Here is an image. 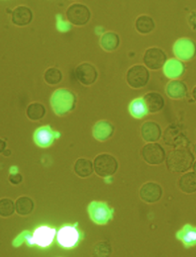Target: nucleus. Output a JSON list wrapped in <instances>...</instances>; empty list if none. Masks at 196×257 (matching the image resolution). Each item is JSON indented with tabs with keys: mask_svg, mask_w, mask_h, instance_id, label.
Masks as SVG:
<instances>
[{
	"mask_svg": "<svg viewBox=\"0 0 196 257\" xmlns=\"http://www.w3.org/2000/svg\"><path fill=\"white\" fill-rule=\"evenodd\" d=\"M194 156L187 148H175L166 155V166L172 173H185L192 168Z\"/></svg>",
	"mask_w": 196,
	"mask_h": 257,
	"instance_id": "1",
	"label": "nucleus"
},
{
	"mask_svg": "<svg viewBox=\"0 0 196 257\" xmlns=\"http://www.w3.org/2000/svg\"><path fill=\"white\" fill-rule=\"evenodd\" d=\"M77 104L75 93L68 89H58L52 93L51 106L55 114L59 116H65L74 110Z\"/></svg>",
	"mask_w": 196,
	"mask_h": 257,
	"instance_id": "2",
	"label": "nucleus"
},
{
	"mask_svg": "<svg viewBox=\"0 0 196 257\" xmlns=\"http://www.w3.org/2000/svg\"><path fill=\"white\" fill-rule=\"evenodd\" d=\"M93 169L95 173L104 179L115 175L119 168V163L115 156L110 153H101L93 159Z\"/></svg>",
	"mask_w": 196,
	"mask_h": 257,
	"instance_id": "3",
	"label": "nucleus"
},
{
	"mask_svg": "<svg viewBox=\"0 0 196 257\" xmlns=\"http://www.w3.org/2000/svg\"><path fill=\"white\" fill-rule=\"evenodd\" d=\"M81 239L82 233L77 227V223L64 225L56 233L57 242L64 249H71L76 247Z\"/></svg>",
	"mask_w": 196,
	"mask_h": 257,
	"instance_id": "4",
	"label": "nucleus"
},
{
	"mask_svg": "<svg viewBox=\"0 0 196 257\" xmlns=\"http://www.w3.org/2000/svg\"><path fill=\"white\" fill-rule=\"evenodd\" d=\"M150 70L144 64H134L126 73V81L133 89H141L150 82Z\"/></svg>",
	"mask_w": 196,
	"mask_h": 257,
	"instance_id": "5",
	"label": "nucleus"
},
{
	"mask_svg": "<svg viewBox=\"0 0 196 257\" xmlns=\"http://www.w3.org/2000/svg\"><path fill=\"white\" fill-rule=\"evenodd\" d=\"M87 211L92 221L98 225L108 224L114 219V209L104 201H92Z\"/></svg>",
	"mask_w": 196,
	"mask_h": 257,
	"instance_id": "6",
	"label": "nucleus"
},
{
	"mask_svg": "<svg viewBox=\"0 0 196 257\" xmlns=\"http://www.w3.org/2000/svg\"><path fill=\"white\" fill-rule=\"evenodd\" d=\"M142 159L150 166H159L166 161V150L162 145L156 143H146L140 151Z\"/></svg>",
	"mask_w": 196,
	"mask_h": 257,
	"instance_id": "7",
	"label": "nucleus"
},
{
	"mask_svg": "<svg viewBox=\"0 0 196 257\" xmlns=\"http://www.w3.org/2000/svg\"><path fill=\"white\" fill-rule=\"evenodd\" d=\"M167 60L166 52L159 47H150L147 48L143 55V64L150 71L162 69Z\"/></svg>",
	"mask_w": 196,
	"mask_h": 257,
	"instance_id": "8",
	"label": "nucleus"
},
{
	"mask_svg": "<svg viewBox=\"0 0 196 257\" xmlns=\"http://www.w3.org/2000/svg\"><path fill=\"white\" fill-rule=\"evenodd\" d=\"M175 58L183 62L191 61L196 57V42L189 38H181L172 46Z\"/></svg>",
	"mask_w": 196,
	"mask_h": 257,
	"instance_id": "9",
	"label": "nucleus"
},
{
	"mask_svg": "<svg viewBox=\"0 0 196 257\" xmlns=\"http://www.w3.org/2000/svg\"><path fill=\"white\" fill-rule=\"evenodd\" d=\"M67 20L73 26H83L87 25L91 17L88 7L82 4H74L67 9Z\"/></svg>",
	"mask_w": 196,
	"mask_h": 257,
	"instance_id": "10",
	"label": "nucleus"
},
{
	"mask_svg": "<svg viewBox=\"0 0 196 257\" xmlns=\"http://www.w3.org/2000/svg\"><path fill=\"white\" fill-rule=\"evenodd\" d=\"M56 229L48 226H41L35 230L29 238L28 246H36L42 248L50 246L56 236Z\"/></svg>",
	"mask_w": 196,
	"mask_h": 257,
	"instance_id": "11",
	"label": "nucleus"
},
{
	"mask_svg": "<svg viewBox=\"0 0 196 257\" xmlns=\"http://www.w3.org/2000/svg\"><path fill=\"white\" fill-rule=\"evenodd\" d=\"M60 137L61 134L59 132L53 130L50 125H46L39 127L35 131L33 139L36 144L39 147L48 148Z\"/></svg>",
	"mask_w": 196,
	"mask_h": 257,
	"instance_id": "12",
	"label": "nucleus"
},
{
	"mask_svg": "<svg viewBox=\"0 0 196 257\" xmlns=\"http://www.w3.org/2000/svg\"><path fill=\"white\" fill-rule=\"evenodd\" d=\"M76 78L84 86H90L96 82L98 78V71L93 64L89 62L80 63L75 68Z\"/></svg>",
	"mask_w": 196,
	"mask_h": 257,
	"instance_id": "13",
	"label": "nucleus"
},
{
	"mask_svg": "<svg viewBox=\"0 0 196 257\" xmlns=\"http://www.w3.org/2000/svg\"><path fill=\"white\" fill-rule=\"evenodd\" d=\"M140 199L146 204H155L160 201L163 189L157 182H148L143 184L139 191Z\"/></svg>",
	"mask_w": 196,
	"mask_h": 257,
	"instance_id": "14",
	"label": "nucleus"
},
{
	"mask_svg": "<svg viewBox=\"0 0 196 257\" xmlns=\"http://www.w3.org/2000/svg\"><path fill=\"white\" fill-rule=\"evenodd\" d=\"M140 136L146 143H156L162 138V128L155 121H146L140 126Z\"/></svg>",
	"mask_w": 196,
	"mask_h": 257,
	"instance_id": "15",
	"label": "nucleus"
},
{
	"mask_svg": "<svg viewBox=\"0 0 196 257\" xmlns=\"http://www.w3.org/2000/svg\"><path fill=\"white\" fill-rule=\"evenodd\" d=\"M177 240L180 241L185 249L196 246V226L186 223L175 233Z\"/></svg>",
	"mask_w": 196,
	"mask_h": 257,
	"instance_id": "16",
	"label": "nucleus"
},
{
	"mask_svg": "<svg viewBox=\"0 0 196 257\" xmlns=\"http://www.w3.org/2000/svg\"><path fill=\"white\" fill-rule=\"evenodd\" d=\"M163 74L170 80L179 79L185 72V65L183 61L176 58H170L166 61L162 68Z\"/></svg>",
	"mask_w": 196,
	"mask_h": 257,
	"instance_id": "17",
	"label": "nucleus"
},
{
	"mask_svg": "<svg viewBox=\"0 0 196 257\" xmlns=\"http://www.w3.org/2000/svg\"><path fill=\"white\" fill-rule=\"evenodd\" d=\"M166 93L172 100H182L188 96V88L182 80H171L166 86Z\"/></svg>",
	"mask_w": 196,
	"mask_h": 257,
	"instance_id": "18",
	"label": "nucleus"
},
{
	"mask_svg": "<svg viewBox=\"0 0 196 257\" xmlns=\"http://www.w3.org/2000/svg\"><path fill=\"white\" fill-rule=\"evenodd\" d=\"M12 23L19 27L29 26L33 20V13L29 7L19 6L12 12Z\"/></svg>",
	"mask_w": 196,
	"mask_h": 257,
	"instance_id": "19",
	"label": "nucleus"
},
{
	"mask_svg": "<svg viewBox=\"0 0 196 257\" xmlns=\"http://www.w3.org/2000/svg\"><path fill=\"white\" fill-rule=\"evenodd\" d=\"M115 132V127L108 120H100L93 127V136L96 140L105 142L111 139Z\"/></svg>",
	"mask_w": 196,
	"mask_h": 257,
	"instance_id": "20",
	"label": "nucleus"
},
{
	"mask_svg": "<svg viewBox=\"0 0 196 257\" xmlns=\"http://www.w3.org/2000/svg\"><path fill=\"white\" fill-rule=\"evenodd\" d=\"M149 112L152 114L157 113L164 108L166 102L165 98L161 93L158 92H149L143 96Z\"/></svg>",
	"mask_w": 196,
	"mask_h": 257,
	"instance_id": "21",
	"label": "nucleus"
},
{
	"mask_svg": "<svg viewBox=\"0 0 196 257\" xmlns=\"http://www.w3.org/2000/svg\"><path fill=\"white\" fill-rule=\"evenodd\" d=\"M186 140L185 137L181 135L179 131L173 125L168 127L165 131L164 142L168 146L173 147L174 148H186L185 141Z\"/></svg>",
	"mask_w": 196,
	"mask_h": 257,
	"instance_id": "22",
	"label": "nucleus"
},
{
	"mask_svg": "<svg viewBox=\"0 0 196 257\" xmlns=\"http://www.w3.org/2000/svg\"><path fill=\"white\" fill-rule=\"evenodd\" d=\"M121 45V38L116 32L109 31L102 35L100 45L105 52H112L118 50Z\"/></svg>",
	"mask_w": 196,
	"mask_h": 257,
	"instance_id": "23",
	"label": "nucleus"
},
{
	"mask_svg": "<svg viewBox=\"0 0 196 257\" xmlns=\"http://www.w3.org/2000/svg\"><path fill=\"white\" fill-rule=\"evenodd\" d=\"M178 187L182 192L191 195L196 192V173L186 172L181 175L178 181Z\"/></svg>",
	"mask_w": 196,
	"mask_h": 257,
	"instance_id": "24",
	"label": "nucleus"
},
{
	"mask_svg": "<svg viewBox=\"0 0 196 257\" xmlns=\"http://www.w3.org/2000/svg\"><path fill=\"white\" fill-rule=\"evenodd\" d=\"M128 109L130 115L137 119H143L147 115L150 114L143 96L137 97L130 102Z\"/></svg>",
	"mask_w": 196,
	"mask_h": 257,
	"instance_id": "25",
	"label": "nucleus"
},
{
	"mask_svg": "<svg viewBox=\"0 0 196 257\" xmlns=\"http://www.w3.org/2000/svg\"><path fill=\"white\" fill-rule=\"evenodd\" d=\"M74 172L80 179H87L94 172L93 162L86 158H79L74 163Z\"/></svg>",
	"mask_w": 196,
	"mask_h": 257,
	"instance_id": "26",
	"label": "nucleus"
},
{
	"mask_svg": "<svg viewBox=\"0 0 196 257\" xmlns=\"http://www.w3.org/2000/svg\"><path fill=\"white\" fill-rule=\"evenodd\" d=\"M135 29L140 34L149 35L156 29V23L151 16L141 15L135 21Z\"/></svg>",
	"mask_w": 196,
	"mask_h": 257,
	"instance_id": "27",
	"label": "nucleus"
},
{
	"mask_svg": "<svg viewBox=\"0 0 196 257\" xmlns=\"http://www.w3.org/2000/svg\"><path fill=\"white\" fill-rule=\"evenodd\" d=\"M15 206L17 214L20 216H27L34 211L35 202L30 197L23 195L16 199Z\"/></svg>",
	"mask_w": 196,
	"mask_h": 257,
	"instance_id": "28",
	"label": "nucleus"
},
{
	"mask_svg": "<svg viewBox=\"0 0 196 257\" xmlns=\"http://www.w3.org/2000/svg\"><path fill=\"white\" fill-rule=\"evenodd\" d=\"M46 114V108L39 102L31 103L26 109V116L32 121H39L43 119Z\"/></svg>",
	"mask_w": 196,
	"mask_h": 257,
	"instance_id": "29",
	"label": "nucleus"
},
{
	"mask_svg": "<svg viewBox=\"0 0 196 257\" xmlns=\"http://www.w3.org/2000/svg\"><path fill=\"white\" fill-rule=\"evenodd\" d=\"M63 79V74L59 68L55 67L48 68L44 73V80L48 85H58L61 82Z\"/></svg>",
	"mask_w": 196,
	"mask_h": 257,
	"instance_id": "30",
	"label": "nucleus"
},
{
	"mask_svg": "<svg viewBox=\"0 0 196 257\" xmlns=\"http://www.w3.org/2000/svg\"><path fill=\"white\" fill-rule=\"evenodd\" d=\"M16 212V206L13 200L8 198L0 199V217H10Z\"/></svg>",
	"mask_w": 196,
	"mask_h": 257,
	"instance_id": "31",
	"label": "nucleus"
},
{
	"mask_svg": "<svg viewBox=\"0 0 196 257\" xmlns=\"http://www.w3.org/2000/svg\"><path fill=\"white\" fill-rule=\"evenodd\" d=\"M96 252H100V255H108L111 252V246L106 242H102L96 246Z\"/></svg>",
	"mask_w": 196,
	"mask_h": 257,
	"instance_id": "32",
	"label": "nucleus"
},
{
	"mask_svg": "<svg viewBox=\"0 0 196 257\" xmlns=\"http://www.w3.org/2000/svg\"><path fill=\"white\" fill-rule=\"evenodd\" d=\"M9 181L13 185H18L21 184L23 181V175L20 173H11L9 177Z\"/></svg>",
	"mask_w": 196,
	"mask_h": 257,
	"instance_id": "33",
	"label": "nucleus"
},
{
	"mask_svg": "<svg viewBox=\"0 0 196 257\" xmlns=\"http://www.w3.org/2000/svg\"><path fill=\"white\" fill-rule=\"evenodd\" d=\"M7 142L3 139H0V154L4 153L6 150H7Z\"/></svg>",
	"mask_w": 196,
	"mask_h": 257,
	"instance_id": "34",
	"label": "nucleus"
},
{
	"mask_svg": "<svg viewBox=\"0 0 196 257\" xmlns=\"http://www.w3.org/2000/svg\"><path fill=\"white\" fill-rule=\"evenodd\" d=\"M191 97L194 102H196V85L193 87L192 90H191Z\"/></svg>",
	"mask_w": 196,
	"mask_h": 257,
	"instance_id": "35",
	"label": "nucleus"
},
{
	"mask_svg": "<svg viewBox=\"0 0 196 257\" xmlns=\"http://www.w3.org/2000/svg\"><path fill=\"white\" fill-rule=\"evenodd\" d=\"M3 154H4V156H10V155H11V151L9 150H6L3 153Z\"/></svg>",
	"mask_w": 196,
	"mask_h": 257,
	"instance_id": "36",
	"label": "nucleus"
},
{
	"mask_svg": "<svg viewBox=\"0 0 196 257\" xmlns=\"http://www.w3.org/2000/svg\"><path fill=\"white\" fill-rule=\"evenodd\" d=\"M192 169L193 172L196 173V160H194V163H193Z\"/></svg>",
	"mask_w": 196,
	"mask_h": 257,
	"instance_id": "37",
	"label": "nucleus"
},
{
	"mask_svg": "<svg viewBox=\"0 0 196 257\" xmlns=\"http://www.w3.org/2000/svg\"><path fill=\"white\" fill-rule=\"evenodd\" d=\"M193 153L196 156V143H194V147H193Z\"/></svg>",
	"mask_w": 196,
	"mask_h": 257,
	"instance_id": "38",
	"label": "nucleus"
}]
</instances>
